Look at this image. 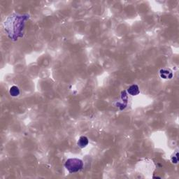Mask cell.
Instances as JSON below:
<instances>
[{"instance_id":"3","label":"cell","mask_w":179,"mask_h":179,"mask_svg":"<svg viewBox=\"0 0 179 179\" xmlns=\"http://www.w3.org/2000/svg\"><path fill=\"white\" fill-rule=\"evenodd\" d=\"M127 91L128 94H130L132 96H136L140 93L139 88H138V86L137 85H131L130 88H128Z\"/></svg>"},{"instance_id":"1","label":"cell","mask_w":179,"mask_h":179,"mask_svg":"<svg viewBox=\"0 0 179 179\" xmlns=\"http://www.w3.org/2000/svg\"><path fill=\"white\" fill-rule=\"evenodd\" d=\"M65 168L71 174L79 172L83 167V162L78 158H70L64 164Z\"/></svg>"},{"instance_id":"2","label":"cell","mask_w":179,"mask_h":179,"mask_svg":"<svg viewBox=\"0 0 179 179\" xmlns=\"http://www.w3.org/2000/svg\"><path fill=\"white\" fill-rule=\"evenodd\" d=\"M160 76L164 79H172L173 77L172 71L167 68H163L160 70Z\"/></svg>"},{"instance_id":"4","label":"cell","mask_w":179,"mask_h":179,"mask_svg":"<svg viewBox=\"0 0 179 179\" xmlns=\"http://www.w3.org/2000/svg\"><path fill=\"white\" fill-rule=\"evenodd\" d=\"M88 143H89L88 138L85 136H80V137L79 138V139H78L77 144L79 148H84L88 146Z\"/></svg>"},{"instance_id":"5","label":"cell","mask_w":179,"mask_h":179,"mask_svg":"<svg viewBox=\"0 0 179 179\" xmlns=\"http://www.w3.org/2000/svg\"><path fill=\"white\" fill-rule=\"evenodd\" d=\"M9 92H10V94H11L12 96L15 97V96H18L20 94V89L18 88V87H17V86L13 85L10 88Z\"/></svg>"}]
</instances>
